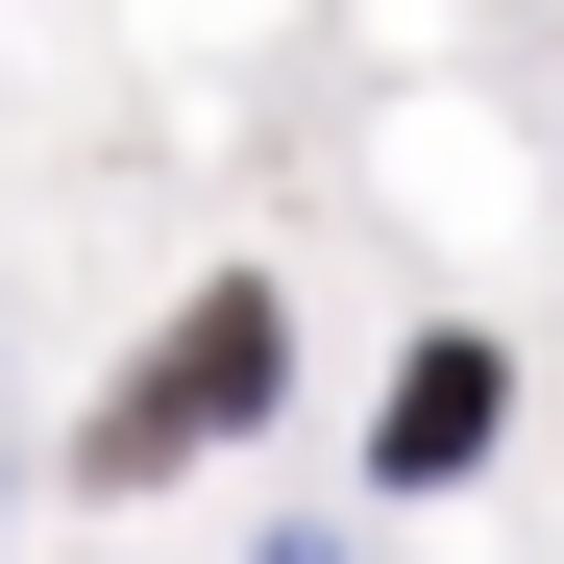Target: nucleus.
<instances>
[{
	"label": "nucleus",
	"mask_w": 564,
	"mask_h": 564,
	"mask_svg": "<svg viewBox=\"0 0 564 564\" xmlns=\"http://www.w3.org/2000/svg\"><path fill=\"white\" fill-rule=\"evenodd\" d=\"M270 368H295V319H270V270H221V295H172L123 344V393L74 417V491H172V466H221L270 417Z\"/></svg>",
	"instance_id": "f257e3e1"
},
{
	"label": "nucleus",
	"mask_w": 564,
	"mask_h": 564,
	"mask_svg": "<svg viewBox=\"0 0 564 564\" xmlns=\"http://www.w3.org/2000/svg\"><path fill=\"white\" fill-rule=\"evenodd\" d=\"M491 417H516V344H417L393 393H368V491H466V466H491Z\"/></svg>",
	"instance_id": "f03ea898"
}]
</instances>
